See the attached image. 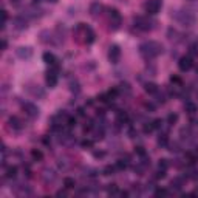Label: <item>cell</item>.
<instances>
[{
  "mask_svg": "<svg viewBox=\"0 0 198 198\" xmlns=\"http://www.w3.org/2000/svg\"><path fill=\"white\" fill-rule=\"evenodd\" d=\"M119 59H121V48L118 45H112L109 48V60L112 64H118Z\"/></svg>",
  "mask_w": 198,
  "mask_h": 198,
  "instance_id": "ba28073f",
  "label": "cell"
},
{
  "mask_svg": "<svg viewBox=\"0 0 198 198\" xmlns=\"http://www.w3.org/2000/svg\"><path fill=\"white\" fill-rule=\"evenodd\" d=\"M22 109H23V112H25V115L27 116H30L31 119L37 118L39 116V107L37 105H34V104H31V102H25L23 105H22Z\"/></svg>",
  "mask_w": 198,
  "mask_h": 198,
  "instance_id": "8992f818",
  "label": "cell"
},
{
  "mask_svg": "<svg viewBox=\"0 0 198 198\" xmlns=\"http://www.w3.org/2000/svg\"><path fill=\"white\" fill-rule=\"evenodd\" d=\"M169 159H166V158H162V159H159V164H158V169H162V170H167L169 169Z\"/></svg>",
  "mask_w": 198,
  "mask_h": 198,
  "instance_id": "f546056e",
  "label": "cell"
},
{
  "mask_svg": "<svg viewBox=\"0 0 198 198\" xmlns=\"http://www.w3.org/2000/svg\"><path fill=\"white\" fill-rule=\"evenodd\" d=\"M6 46H8V42H6V39L2 40V50H6Z\"/></svg>",
  "mask_w": 198,
  "mask_h": 198,
  "instance_id": "bcb514c9",
  "label": "cell"
},
{
  "mask_svg": "<svg viewBox=\"0 0 198 198\" xmlns=\"http://www.w3.org/2000/svg\"><path fill=\"white\" fill-rule=\"evenodd\" d=\"M78 115H79V116H84V110H82V109H78Z\"/></svg>",
  "mask_w": 198,
  "mask_h": 198,
  "instance_id": "c3c4849f",
  "label": "cell"
},
{
  "mask_svg": "<svg viewBox=\"0 0 198 198\" xmlns=\"http://www.w3.org/2000/svg\"><path fill=\"white\" fill-rule=\"evenodd\" d=\"M42 57H43V62H45L46 65H50V67L57 64V59H56V56H54L53 53H48V51H46V53H43Z\"/></svg>",
  "mask_w": 198,
  "mask_h": 198,
  "instance_id": "5bb4252c",
  "label": "cell"
},
{
  "mask_svg": "<svg viewBox=\"0 0 198 198\" xmlns=\"http://www.w3.org/2000/svg\"><path fill=\"white\" fill-rule=\"evenodd\" d=\"M192 67H194V59H192L191 56H183V57H180V60H178V68H180L181 71H189Z\"/></svg>",
  "mask_w": 198,
  "mask_h": 198,
  "instance_id": "52a82bcc",
  "label": "cell"
},
{
  "mask_svg": "<svg viewBox=\"0 0 198 198\" xmlns=\"http://www.w3.org/2000/svg\"><path fill=\"white\" fill-rule=\"evenodd\" d=\"M28 90H30V93L33 96H37V98H43L45 96V91L42 90V87H39V85H34V88H28Z\"/></svg>",
  "mask_w": 198,
  "mask_h": 198,
  "instance_id": "ffe728a7",
  "label": "cell"
},
{
  "mask_svg": "<svg viewBox=\"0 0 198 198\" xmlns=\"http://www.w3.org/2000/svg\"><path fill=\"white\" fill-rule=\"evenodd\" d=\"M84 34H85V42H87L88 45L94 42V37H96V36H94V31H93L91 28H88V27H87V30L84 31Z\"/></svg>",
  "mask_w": 198,
  "mask_h": 198,
  "instance_id": "ac0fdd59",
  "label": "cell"
},
{
  "mask_svg": "<svg viewBox=\"0 0 198 198\" xmlns=\"http://www.w3.org/2000/svg\"><path fill=\"white\" fill-rule=\"evenodd\" d=\"M166 195H169V191L167 189H162V187L155 189V197H166Z\"/></svg>",
  "mask_w": 198,
  "mask_h": 198,
  "instance_id": "4dcf8cb0",
  "label": "cell"
},
{
  "mask_svg": "<svg viewBox=\"0 0 198 198\" xmlns=\"http://www.w3.org/2000/svg\"><path fill=\"white\" fill-rule=\"evenodd\" d=\"M172 17H175L181 25L184 27H192L195 23V14L189 9H183V11H175V14H172Z\"/></svg>",
  "mask_w": 198,
  "mask_h": 198,
  "instance_id": "7a4b0ae2",
  "label": "cell"
},
{
  "mask_svg": "<svg viewBox=\"0 0 198 198\" xmlns=\"http://www.w3.org/2000/svg\"><path fill=\"white\" fill-rule=\"evenodd\" d=\"M14 25H16V28L17 30H27V27H28V19L25 17V16H17L16 19H14Z\"/></svg>",
  "mask_w": 198,
  "mask_h": 198,
  "instance_id": "7c38bea8",
  "label": "cell"
},
{
  "mask_svg": "<svg viewBox=\"0 0 198 198\" xmlns=\"http://www.w3.org/2000/svg\"><path fill=\"white\" fill-rule=\"evenodd\" d=\"M109 23H110L112 31H116V30L121 28L122 17H121V14H119V11L116 8H109Z\"/></svg>",
  "mask_w": 198,
  "mask_h": 198,
  "instance_id": "3957f363",
  "label": "cell"
},
{
  "mask_svg": "<svg viewBox=\"0 0 198 198\" xmlns=\"http://www.w3.org/2000/svg\"><path fill=\"white\" fill-rule=\"evenodd\" d=\"M16 175H17V167L16 166L6 167V178H16Z\"/></svg>",
  "mask_w": 198,
  "mask_h": 198,
  "instance_id": "cb8c5ba5",
  "label": "cell"
},
{
  "mask_svg": "<svg viewBox=\"0 0 198 198\" xmlns=\"http://www.w3.org/2000/svg\"><path fill=\"white\" fill-rule=\"evenodd\" d=\"M39 37H40V42H42V43H50V42H53V34H51L50 31H46V30L40 33Z\"/></svg>",
  "mask_w": 198,
  "mask_h": 198,
  "instance_id": "d6986e66",
  "label": "cell"
},
{
  "mask_svg": "<svg viewBox=\"0 0 198 198\" xmlns=\"http://www.w3.org/2000/svg\"><path fill=\"white\" fill-rule=\"evenodd\" d=\"M116 118H118V122L124 124V122L127 121V113H124V112H118V113H116Z\"/></svg>",
  "mask_w": 198,
  "mask_h": 198,
  "instance_id": "d6a6232c",
  "label": "cell"
},
{
  "mask_svg": "<svg viewBox=\"0 0 198 198\" xmlns=\"http://www.w3.org/2000/svg\"><path fill=\"white\" fill-rule=\"evenodd\" d=\"M150 132H153V124H146L144 125V133H150Z\"/></svg>",
  "mask_w": 198,
  "mask_h": 198,
  "instance_id": "ab89813d",
  "label": "cell"
},
{
  "mask_svg": "<svg viewBox=\"0 0 198 198\" xmlns=\"http://www.w3.org/2000/svg\"><path fill=\"white\" fill-rule=\"evenodd\" d=\"M57 195H59V197H65V191H59Z\"/></svg>",
  "mask_w": 198,
  "mask_h": 198,
  "instance_id": "7dc6e473",
  "label": "cell"
},
{
  "mask_svg": "<svg viewBox=\"0 0 198 198\" xmlns=\"http://www.w3.org/2000/svg\"><path fill=\"white\" fill-rule=\"evenodd\" d=\"M67 124H68V127H75V125H76V118L68 116V119H67Z\"/></svg>",
  "mask_w": 198,
  "mask_h": 198,
  "instance_id": "60d3db41",
  "label": "cell"
},
{
  "mask_svg": "<svg viewBox=\"0 0 198 198\" xmlns=\"http://www.w3.org/2000/svg\"><path fill=\"white\" fill-rule=\"evenodd\" d=\"M102 11H104V6H102L99 2H93V3L90 5V14H91V17H98V16H101Z\"/></svg>",
  "mask_w": 198,
  "mask_h": 198,
  "instance_id": "8fae6325",
  "label": "cell"
},
{
  "mask_svg": "<svg viewBox=\"0 0 198 198\" xmlns=\"http://www.w3.org/2000/svg\"><path fill=\"white\" fill-rule=\"evenodd\" d=\"M42 178H43V181H45V183H53V181L56 180V172H54L53 169H45V170H43Z\"/></svg>",
  "mask_w": 198,
  "mask_h": 198,
  "instance_id": "4fadbf2b",
  "label": "cell"
},
{
  "mask_svg": "<svg viewBox=\"0 0 198 198\" xmlns=\"http://www.w3.org/2000/svg\"><path fill=\"white\" fill-rule=\"evenodd\" d=\"M183 184H184V178H183V176H176V178H173V180L170 181V186H172V189H175V191H181Z\"/></svg>",
  "mask_w": 198,
  "mask_h": 198,
  "instance_id": "9a60e30c",
  "label": "cell"
},
{
  "mask_svg": "<svg viewBox=\"0 0 198 198\" xmlns=\"http://www.w3.org/2000/svg\"><path fill=\"white\" fill-rule=\"evenodd\" d=\"M121 197H128V192H121Z\"/></svg>",
  "mask_w": 198,
  "mask_h": 198,
  "instance_id": "681fc988",
  "label": "cell"
},
{
  "mask_svg": "<svg viewBox=\"0 0 198 198\" xmlns=\"http://www.w3.org/2000/svg\"><path fill=\"white\" fill-rule=\"evenodd\" d=\"M107 94H109V98H110V99H115V98H116V96L119 94L118 87H116V88H112V90H110V91H109Z\"/></svg>",
  "mask_w": 198,
  "mask_h": 198,
  "instance_id": "836d02e7",
  "label": "cell"
},
{
  "mask_svg": "<svg viewBox=\"0 0 198 198\" xmlns=\"http://www.w3.org/2000/svg\"><path fill=\"white\" fill-rule=\"evenodd\" d=\"M162 50H164V46L159 42H155V40H149V42H144V43L139 45V54L146 60L155 59L157 56H159L162 53Z\"/></svg>",
  "mask_w": 198,
  "mask_h": 198,
  "instance_id": "6da1fadb",
  "label": "cell"
},
{
  "mask_svg": "<svg viewBox=\"0 0 198 198\" xmlns=\"http://www.w3.org/2000/svg\"><path fill=\"white\" fill-rule=\"evenodd\" d=\"M152 124H153V128H162V121L161 119H155Z\"/></svg>",
  "mask_w": 198,
  "mask_h": 198,
  "instance_id": "b9f144b4",
  "label": "cell"
},
{
  "mask_svg": "<svg viewBox=\"0 0 198 198\" xmlns=\"http://www.w3.org/2000/svg\"><path fill=\"white\" fill-rule=\"evenodd\" d=\"M93 155H94V158H102L104 157V152H94Z\"/></svg>",
  "mask_w": 198,
  "mask_h": 198,
  "instance_id": "f6af8a7d",
  "label": "cell"
},
{
  "mask_svg": "<svg viewBox=\"0 0 198 198\" xmlns=\"http://www.w3.org/2000/svg\"><path fill=\"white\" fill-rule=\"evenodd\" d=\"M107 192L110 194V195H115V194H118V184H109V187H107Z\"/></svg>",
  "mask_w": 198,
  "mask_h": 198,
  "instance_id": "1f68e13d",
  "label": "cell"
},
{
  "mask_svg": "<svg viewBox=\"0 0 198 198\" xmlns=\"http://www.w3.org/2000/svg\"><path fill=\"white\" fill-rule=\"evenodd\" d=\"M144 90H146V93H149V94H155L159 88H158V85L153 84V82H146V84H144Z\"/></svg>",
  "mask_w": 198,
  "mask_h": 198,
  "instance_id": "e0dca14e",
  "label": "cell"
},
{
  "mask_svg": "<svg viewBox=\"0 0 198 198\" xmlns=\"http://www.w3.org/2000/svg\"><path fill=\"white\" fill-rule=\"evenodd\" d=\"M144 107H146L147 110H150V112H153V110H155V105H153L152 102H146V104H144Z\"/></svg>",
  "mask_w": 198,
  "mask_h": 198,
  "instance_id": "ee69618b",
  "label": "cell"
},
{
  "mask_svg": "<svg viewBox=\"0 0 198 198\" xmlns=\"http://www.w3.org/2000/svg\"><path fill=\"white\" fill-rule=\"evenodd\" d=\"M6 20H8V11H6V9H3V11H2V28H5Z\"/></svg>",
  "mask_w": 198,
  "mask_h": 198,
  "instance_id": "e575fe53",
  "label": "cell"
},
{
  "mask_svg": "<svg viewBox=\"0 0 198 198\" xmlns=\"http://www.w3.org/2000/svg\"><path fill=\"white\" fill-rule=\"evenodd\" d=\"M40 2H42V0H33V5H39Z\"/></svg>",
  "mask_w": 198,
  "mask_h": 198,
  "instance_id": "f907efd6",
  "label": "cell"
},
{
  "mask_svg": "<svg viewBox=\"0 0 198 198\" xmlns=\"http://www.w3.org/2000/svg\"><path fill=\"white\" fill-rule=\"evenodd\" d=\"M178 31L175 30V28H169L167 30V37H169V40H178Z\"/></svg>",
  "mask_w": 198,
  "mask_h": 198,
  "instance_id": "484cf974",
  "label": "cell"
},
{
  "mask_svg": "<svg viewBox=\"0 0 198 198\" xmlns=\"http://www.w3.org/2000/svg\"><path fill=\"white\" fill-rule=\"evenodd\" d=\"M20 0H11V3H19Z\"/></svg>",
  "mask_w": 198,
  "mask_h": 198,
  "instance_id": "f5cc1de1",
  "label": "cell"
},
{
  "mask_svg": "<svg viewBox=\"0 0 198 198\" xmlns=\"http://www.w3.org/2000/svg\"><path fill=\"white\" fill-rule=\"evenodd\" d=\"M170 80H172V84H175V85H178V87H181V85H183V80L180 79L178 76H172Z\"/></svg>",
  "mask_w": 198,
  "mask_h": 198,
  "instance_id": "f35d334b",
  "label": "cell"
},
{
  "mask_svg": "<svg viewBox=\"0 0 198 198\" xmlns=\"http://www.w3.org/2000/svg\"><path fill=\"white\" fill-rule=\"evenodd\" d=\"M155 178H157V180H162V178H166V170L158 169V170H157V173H155Z\"/></svg>",
  "mask_w": 198,
  "mask_h": 198,
  "instance_id": "8d00e7d4",
  "label": "cell"
},
{
  "mask_svg": "<svg viewBox=\"0 0 198 198\" xmlns=\"http://www.w3.org/2000/svg\"><path fill=\"white\" fill-rule=\"evenodd\" d=\"M16 54H17V57H20V59H30V57L33 56V48H31V46H19V48L16 50Z\"/></svg>",
  "mask_w": 198,
  "mask_h": 198,
  "instance_id": "9c48e42d",
  "label": "cell"
},
{
  "mask_svg": "<svg viewBox=\"0 0 198 198\" xmlns=\"http://www.w3.org/2000/svg\"><path fill=\"white\" fill-rule=\"evenodd\" d=\"M80 146H82L84 149H87V147L90 149V147L93 146V141H88V139H85V141H82V144H80Z\"/></svg>",
  "mask_w": 198,
  "mask_h": 198,
  "instance_id": "7bdbcfd3",
  "label": "cell"
},
{
  "mask_svg": "<svg viewBox=\"0 0 198 198\" xmlns=\"http://www.w3.org/2000/svg\"><path fill=\"white\" fill-rule=\"evenodd\" d=\"M176 121H178V115H176V113H170V115L167 116V124H169V125L176 124Z\"/></svg>",
  "mask_w": 198,
  "mask_h": 198,
  "instance_id": "f1b7e54d",
  "label": "cell"
},
{
  "mask_svg": "<svg viewBox=\"0 0 198 198\" xmlns=\"http://www.w3.org/2000/svg\"><path fill=\"white\" fill-rule=\"evenodd\" d=\"M118 90H119V94H124V96L132 94V87H130V84H127V82H122V84L118 87Z\"/></svg>",
  "mask_w": 198,
  "mask_h": 198,
  "instance_id": "2e32d148",
  "label": "cell"
},
{
  "mask_svg": "<svg viewBox=\"0 0 198 198\" xmlns=\"http://www.w3.org/2000/svg\"><path fill=\"white\" fill-rule=\"evenodd\" d=\"M64 186H65V189H75V187H76V181H75V178L67 176V178L64 180Z\"/></svg>",
  "mask_w": 198,
  "mask_h": 198,
  "instance_id": "7402d4cb",
  "label": "cell"
},
{
  "mask_svg": "<svg viewBox=\"0 0 198 198\" xmlns=\"http://www.w3.org/2000/svg\"><path fill=\"white\" fill-rule=\"evenodd\" d=\"M133 23H135V27H136L138 30H141V31H150V30L153 28V25H155L153 20H150L149 17H144V16L135 17V19H133Z\"/></svg>",
  "mask_w": 198,
  "mask_h": 198,
  "instance_id": "277c9868",
  "label": "cell"
},
{
  "mask_svg": "<svg viewBox=\"0 0 198 198\" xmlns=\"http://www.w3.org/2000/svg\"><path fill=\"white\" fill-rule=\"evenodd\" d=\"M198 54V45H191V48H189V56L192 57V56H197Z\"/></svg>",
  "mask_w": 198,
  "mask_h": 198,
  "instance_id": "d590c367",
  "label": "cell"
},
{
  "mask_svg": "<svg viewBox=\"0 0 198 198\" xmlns=\"http://www.w3.org/2000/svg\"><path fill=\"white\" fill-rule=\"evenodd\" d=\"M184 109H186V112H187V113H191V115L197 112V105H195V104H192V102H186Z\"/></svg>",
  "mask_w": 198,
  "mask_h": 198,
  "instance_id": "83f0119b",
  "label": "cell"
},
{
  "mask_svg": "<svg viewBox=\"0 0 198 198\" xmlns=\"http://www.w3.org/2000/svg\"><path fill=\"white\" fill-rule=\"evenodd\" d=\"M115 172H116V166H112V164L105 166V167H104V170H102V173H104V175H107V176L115 175Z\"/></svg>",
  "mask_w": 198,
  "mask_h": 198,
  "instance_id": "603a6c76",
  "label": "cell"
},
{
  "mask_svg": "<svg viewBox=\"0 0 198 198\" xmlns=\"http://www.w3.org/2000/svg\"><path fill=\"white\" fill-rule=\"evenodd\" d=\"M45 2H48V3H57V0H45Z\"/></svg>",
  "mask_w": 198,
  "mask_h": 198,
  "instance_id": "816d5d0a",
  "label": "cell"
},
{
  "mask_svg": "<svg viewBox=\"0 0 198 198\" xmlns=\"http://www.w3.org/2000/svg\"><path fill=\"white\" fill-rule=\"evenodd\" d=\"M169 144V138H167V133H161L158 138V146L159 147H166Z\"/></svg>",
  "mask_w": 198,
  "mask_h": 198,
  "instance_id": "d4e9b609",
  "label": "cell"
},
{
  "mask_svg": "<svg viewBox=\"0 0 198 198\" xmlns=\"http://www.w3.org/2000/svg\"><path fill=\"white\" fill-rule=\"evenodd\" d=\"M135 153H138V155L142 158V157L146 155V150H144V147H142V146H138V147H135Z\"/></svg>",
  "mask_w": 198,
  "mask_h": 198,
  "instance_id": "74e56055",
  "label": "cell"
},
{
  "mask_svg": "<svg viewBox=\"0 0 198 198\" xmlns=\"http://www.w3.org/2000/svg\"><path fill=\"white\" fill-rule=\"evenodd\" d=\"M31 157H33L34 161H42V159H43V153L40 152L39 149H33V150H31Z\"/></svg>",
  "mask_w": 198,
  "mask_h": 198,
  "instance_id": "4316f807",
  "label": "cell"
},
{
  "mask_svg": "<svg viewBox=\"0 0 198 198\" xmlns=\"http://www.w3.org/2000/svg\"><path fill=\"white\" fill-rule=\"evenodd\" d=\"M161 6H162V0H147V2L144 3V9H146V12H147L149 16L158 14Z\"/></svg>",
  "mask_w": 198,
  "mask_h": 198,
  "instance_id": "5b68a950",
  "label": "cell"
},
{
  "mask_svg": "<svg viewBox=\"0 0 198 198\" xmlns=\"http://www.w3.org/2000/svg\"><path fill=\"white\" fill-rule=\"evenodd\" d=\"M115 166H116V169H118V170H124V169H127V167H128V157H125V159H118Z\"/></svg>",
  "mask_w": 198,
  "mask_h": 198,
  "instance_id": "44dd1931",
  "label": "cell"
},
{
  "mask_svg": "<svg viewBox=\"0 0 198 198\" xmlns=\"http://www.w3.org/2000/svg\"><path fill=\"white\" fill-rule=\"evenodd\" d=\"M8 127L12 128V130H22L23 128V122L20 121V118L17 116H11L8 119Z\"/></svg>",
  "mask_w": 198,
  "mask_h": 198,
  "instance_id": "30bf717a",
  "label": "cell"
}]
</instances>
